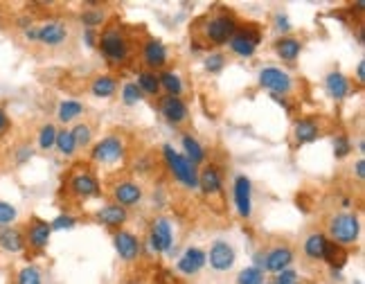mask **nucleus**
I'll return each mask as SVG.
<instances>
[{
    "mask_svg": "<svg viewBox=\"0 0 365 284\" xmlns=\"http://www.w3.org/2000/svg\"><path fill=\"white\" fill-rule=\"evenodd\" d=\"M352 172L357 174V179H359V181H363V179H365V158H363V156H359V160L354 162Z\"/></svg>",
    "mask_w": 365,
    "mask_h": 284,
    "instance_id": "3c124183",
    "label": "nucleus"
},
{
    "mask_svg": "<svg viewBox=\"0 0 365 284\" xmlns=\"http://www.w3.org/2000/svg\"><path fill=\"white\" fill-rule=\"evenodd\" d=\"M70 134L74 138V145H77V149H88L93 147V127L86 124V122H77L72 129Z\"/></svg>",
    "mask_w": 365,
    "mask_h": 284,
    "instance_id": "c9c22d12",
    "label": "nucleus"
},
{
    "mask_svg": "<svg viewBox=\"0 0 365 284\" xmlns=\"http://www.w3.org/2000/svg\"><path fill=\"white\" fill-rule=\"evenodd\" d=\"M158 111L165 117V122L171 127H182L190 120V108L182 97L174 95H163L158 100Z\"/></svg>",
    "mask_w": 365,
    "mask_h": 284,
    "instance_id": "4468645a",
    "label": "nucleus"
},
{
    "mask_svg": "<svg viewBox=\"0 0 365 284\" xmlns=\"http://www.w3.org/2000/svg\"><path fill=\"white\" fill-rule=\"evenodd\" d=\"M98 48L102 52V57L109 61L111 65H122L131 59L133 54V41L128 37V32L122 25H106L104 32H100Z\"/></svg>",
    "mask_w": 365,
    "mask_h": 284,
    "instance_id": "f257e3e1",
    "label": "nucleus"
},
{
    "mask_svg": "<svg viewBox=\"0 0 365 284\" xmlns=\"http://www.w3.org/2000/svg\"><path fill=\"white\" fill-rule=\"evenodd\" d=\"M12 129V117L5 111V106H0V138H5Z\"/></svg>",
    "mask_w": 365,
    "mask_h": 284,
    "instance_id": "de8ad7c7",
    "label": "nucleus"
},
{
    "mask_svg": "<svg viewBox=\"0 0 365 284\" xmlns=\"http://www.w3.org/2000/svg\"><path fill=\"white\" fill-rule=\"evenodd\" d=\"M180 147H182V156H185L194 167H199V165H203V162H206L208 151H206V147H203L201 142L194 136H192V134H182L180 136Z\"/></svg>",
    "mask_w": 365,
    "mask_h": 284,
    "instance_id": "a878e982",
    "label": "nucleus"
},
{
    "mask_svg": "<svg viewBox=\"0 0 365 284\" xmlns=\"http://www.w3.org/2000/svg\"><path fill=\"white\" fill-rule=\"evenodd\" d=\"M0 250L9 255H18L25 250V235L18 226H0Z\"/></svg>",
    "mask_w": 365,
    "mask_h": 284,
    "instance_id": "5701e85b",
    "label": "nucleus"
},
{
    "mask_svg": "<svg viewBox=\"0 0 365 284\" xmlns=\"http://www.w3.org/2000/svg\"><path fill=\"white\" fill-rule=\"evenodd\" d=\"M323 86H325V93L331 97V100H336V102H343L345 97L352 93V82L347 75H343L340 70H329L325 75V79H323Z\"/></svg>",
    "mask_w": 365,
    "mask_h": 284,
    "instance_id": "4be33fe9",
    "label": "nucleus"
},
{
    "mask_svg": "<svg viewBox=\"0 0 365 284\" xmlns=\"http://www.w3.org/2000/svg\"><path fill=\"white\" fill-rule=\"evenodd\" d=\"M140 59H142L145 70H152V72L163 70L169 61V50L160 39L147 37L140 46Z\"/></svg>",
    "mask_w": 365,
    "mask_h": 284,
    "instance_id": "ddd939ff",
    "label": "nucleus"
},
{
    "mask_svg": "<svg viewBox=\"0 0 365 284\" xmlns=\"http://www.w3.org/2000/svg\"><path fill=\"white\" fill-rule=\"evenodd\" d=\"M149 172H152V156L135 160V174H149Z\"/></svg>",
    "mask_w": 365,
    "mask_h": 284,
    "instance_id": "8fccbe9b",
    "label": "nucleus"
},
{
    "mask_svg": "<svg viewBox=\"0 0 365 284\" xmlns=\"http://www.w3.org/2000/svg\"><path fill=\"white\" fill-rule=\"evenodd\" d=\"M79 20L84 30H100L102 25H106L109 16H106V9L100 3H86V9L79 14Z\"/></svg>",
    "mask_w": 365,
    "mask_h": 284,
    "instance_id": "bb28decb",
    "label": "nucleus"
},
{
    "mask_svg": "<svg viewBox=\"0 0 365 284\" xmlns=\"http://www.w3.org/2000/svg\"><path fill=\"white\" fill-rule=\"evenodd\" d=\"M232 201L241 219H253V181L246 174H237L232 181Z\"/></svg>",
    "mask_w": 365,
    "mask_h": 284,
    "instance_id": "f8f14e48",
    "label": "nucleus"
},
{
    "mask_svg": "<svg viewBox=\"0 0 365 284\" xmlns=\"http://www.w3.org/2000/svg\"><path fill=\"white\" fill-rule=\"evenodd\" d=\"M340 203H343V207H350V205H352V201H350V199H343Z\"/></svg>",
    "mask_w": 365,
    "mask_h": 284,
    "instance_id": "6e6d98bb",
    "label": "nucleus"
},
{
    "mask_svg": "<svg viewBox=\"0 0 365 284\" xmlns=\"http://www.w3.org/2000/svg\"><path fill=\"white\" fill-rule=\"evenodd\" d=\"M320 138V127L316 120L311 117H300L293 124V140L298 147L309 145V142H316Z\"/></svg>",
    "mask_w": 365,
    "mask_h": 284,
    "instance_id": "393cba45",
    "label": "nucleus"
},
{
    "mask_svg": "<svg viewBox=\"0 0 365 284\" xmlns=\"http://www.w3.org/2000/svg\"><path fill=\"white\" fill-rule=\"evenodd\" d=\"M239 27V20L234 16L230 9L225 7H219L214 9V12L206 14L201 20V37L206 43H212V46H223V43H228L230 37L237 32Z\"/></svg>",
    "mask_w": 365,
    "mask_h": 284,
    "instance_id": "f03ea898",
    "label": "nucleus"
},
{
    "mask_svg": "<svg viewBox=\"0 0 365 284\" xmlns=\"http://www.w3.org/2000/svg\"><path fill=\"white\" fill-rule=\"evenodd\" d=\"M18 219V210L16 205L0 201V226H12Z\"/></svg>",
    "mask_w": 365,
    "mask_h": 284,
    "instance_id": "79ce46f5",
    "label": "nucleus"
},
{
    "mask_svg": "<svg viewBox=\"0 0 365 284\" xmlns=\"http://www.w3.org/2000/svg\"><path fill=\"white\" fill-rule=\"evenodd\" d=\"M57 127L52 124V122H46L41 129H39V134H36V145L41 151H50V149H55V142H57Z\"/></svg>",
    "mask_w": 365,
    "mask_h": 284,
    "instance_id": "f704fd0d",
    "label": "nucleus"
},
{
    "mask_svg": "<svg viewBox=\"0 0 365 284\" xmlns=\"http://www.w3.org/2000/svg\"><path fill=\"white\" fill-rule=\"evenodd\" d=\"M206 257L214 273H228L234 269V264H237V250H234L232 242H228V239H223V237L214 239Z\"/></svg>",
    "mask_w": 365,
    "mask_h": 284,
    "instance_id": "9d476101",
    "label": "nucleus"
},
{
    "mask_svg": "<svg viewBox=\"0 0 365 284\" xmlns=\"http://www.w3.org/2000/svg\"><path fill=\"white\" fill-rule=\"evenodd\" d=\"M325 244H327V237H325L323 233H311V235L305 239L303 250H305V255H307L309 259H314V262H323Z\"/></svg>",
    "mask_w": 365,
    "mask_h": 284,
    "instance_id": "2f4dec72",
    "label": "nucleus"
},
{
    "mask_svg": "<svg viewBox=\"0 0 365 284\" xmlns=\"http://www.w3.org/2000/svg\"><path fill=\"white\" fill-rule=\"evenodd\" d=\"M84 113H86V106L79 100H61L59 106H57V117H59V122H63V124L77 122Z\"/></svg>",
    "mask_w": 365,
    "mask_h": 284,
    "instance_id": "c85d7f7f",
    "label": "nucleus"
},
{
    "mask_svg": "<svg viewBox=\"0 0 365 284\" xmlns=\"http://www.w3.org/2000/svg\"><path fill=\"white\" fill-rule=\"evenodd\" d=\"M293 248L291 246H286V244H280V246H273V248H268L266 253H264V262H262V269L264 273H282L286 269H291L293 264Z\"/></svg>",
    "mask_w": 365,
    "mask_h": 284,
    "instance_id": "dca6fc26",
    "label": "nucleus"
},
{
    "mask_svg": "<svg viewBox=\"0 0 365 284\" xmlns=\"http://www.w3.org/2000/svg\"><path fill=\"white\" fill-rule=\"evenodd\" d=\"M273 30L280 32L282 37H286L288 32L293 30V23H291V18H288L286 12H275V14H273Z\"/></svg>",
    "mask_w": 365,
    "mask_h": 284,
    "instance_id": "37998d69",
    "label": "nucleus"
},
{
    "mask_svg": "<svg viewBox=\"0 0 365 284\" xmlns=\"http://www.w3.org/2000/svg\"><path fill=\"white\" fill-rule=\"evenodd\" d=\"M93 219L106 228H111V231H122V226L128 221V210L117 203H109L100 207V210L93 214Z\"/></svg>",
    "mask_w": 365,
    "mask_h": 284,
    "instance_id": "aec40b11",
    "label": "nucleus"
},
{
    "mask_svg": "<svg viewBox=\"0 0 365 284\" xmlns=\"http://www.w3.org/2000/svg\"><path fill=\"white\" fill-rule=\"evenodd\" d=\"M16 284H43V273L39 266L34 264H27L18 271V276H16Z\"/></svg>",
    "mask_w": 365,
    "mask_h": 284,
    "instance_id": "ea45409f",
    "label": "nucleus"
},
{
    "mask_svg": "<svg viewBox=\"0 0 365 284\" xmlns=\"http://www.w3.org/2000/svg\"><path fill=\"white\" fill-rule=\"evenodd\" d=\"M113 246H115L117 257H120L122 262H126V264H133V262L140 257V253H142L140 239H138V235L128 233V231H115Z\"/></svg>",
    "mask_w": 365,
    "mask_h": 284,
    "instance_id": "f3484780",
    "label": "nucleus"
},
{
    "mask_svg": "<svg viewBox=\"0 0 365 284\" xmlns=\"http://www.w3.org/2000/svg\"><path fill=\"white\" fill-rule=\"evenodd\" d=\"M160 151H163V160L171 176L180 185H185L187 190H199V167H194L185 156L178 154L174 145H163Z\"/></svg>",
    "mask_w": 365,
    "mask_h": 284,
    "instance_id": "20e7f679",
    "label": "nucleus"
},
{
    "mask_svg": "<svg viewBox=\"0 0 365 284\" xmlns=\"http://www.w3.org/2000/svg\"><path fill=\"white\" fill-rule=\"evenodd\" d=\"M260 46H262V30L255 25H239L228 41V50L239 59L255 57Z\"/></svg>",
    "mask_w": 365,
    "mask_h": 284,
    "instance_id": "0eeeda50",
    "label": "nucleus"
},
{
    "mask_svg": "<svg viewBox=\"0 0 365 284\" xmlns=\"http://www.w3.org/2000/svg\"><path fill=\"white\" fill-rule=\"evenodd\" d=\"M199 190L206 194V196H219L223 192V176H221V169L217 165H203L199 169Z\"/></svg>",
    "mask_w": 365,
    "mask_h": 284,
    "instance_id": "412c9836",
    "label": "nucleus"
},
{
    "mask_svg": "<svg viewBox=\"0 0 365 284\" xmlns=\"http://www.w3.org/2000/svg\"><path fill=\"white\" fill-rule=\"evenodd\" d=\"M147 244L149 250L156 255H174V226L167 219V217H156L152 221V228H149L147 235Z\"/></svg>",
    "mask_w": 365,
    "mask_h": 284,
    "instance_id": "423d86ee",
    "label": "nucleus"
},
{
    "mask_svg": "<svg viewBox=\"0 0 365 284\" xmlns=\"http://www.w3.org/2000/svg\"><path fill=\"white\" fill-rule=\"evenodd\" d=\"M323 262H327L331 271H343V269H345V264H347V250L327 239L325 253H323Z\"/></svg>",
    "mask_w": 365,
    "mask_h": 284,
    "instance_id": "c756f323",
    "label": "nucleus"
},
{
    "mask_svg": "<svg viewBox=\"0 0 365 284\" xmlns=\"http://www.w3.org/2000/svg\"><path fill=\"white\" fill-rule=\"evenodd\" d=\"M329 242H334L343 248L354 246L361 237V219L354 212H336L329 217L327 221Z\"/></svg>",
    "mask_w": 365,
    "mask_h": 284,
    "instance_id": "7ed1b4c3",
    "label": "nucleus"
},
{
    "mask_svg": "<svg viewBox=\"0 0 365 284\" xmlns=\"http://www.w3.org/2000/svg\"><path fill=\"white\" fill-rule=\"evenodd\" d=\"M98 39H100V30H84V43L88 48H98Z\"/></svg>",
    "mask_w": 365,
    "mask_h": 284,
    "instance_id": "09e8293b",
    "label": "nucleus"
},
{
    "mask_svg": "<svg viewBox=\"0 0 365 284\" xmlns=\"http://www.w3.org/2000/svg\"><path fill=\"white\" fill-rule=\"evenodd\" d=\"M55 149L63 158H72L77 154V145H74V138L70 134V129H59L57 131V142H55Z\"/></svg>",
    "mask_w": 365,
    "mask_h": 284,
    "instance_id": "72a5a7b5",
    "label": "nucleus"
},
{
    "mask_svg": "<svg viewBox=\"0 0 365 284\" xmlns=\"http://www.w3.org/2000/svg\"><path fill=\"white\" fill-rule=\"evenodd\" d=\"M158 82H160V91H165L167 95H174L180 97L182 91H185V84H182V77L174 70H163L158 75Z\"/></svg>",
    "mask_w": 365,
    "mask_h": 284,
    "instance_id": "7c9ffc66",
    "label": "nucleus"
},
{
    "mask_svg": "<svg viewBox=\"0 0 365 284\" xmlns=\"http://www.w3.org/2000/svg\"><path fill=\"white\" fill-rule=\"evenodd\" d=\"M74 226H77V219H74L72 214H66V212L59 214L57 219H52V221H50L52 233H55V231H72Z\"/></svg>",
    "mask_w": 365,
    "mask_h": 284,
    "instance_id": "a18cd8bd",
    "label": "nucleus"
},
{
    "mask_svg": "<svg viewBox=\"0 0 365 284\" xmlns=\"http://www.w3.org/2000/svg\"><path fill=\"white\" fill-rule=\"evenodd\" d=\"M234 282L237 284H266L268 280H266V273L262 269H257V266L251 264V266H246V269L239 271V276Z\"/></svg>",
    "mask_w": 365,
    "mask_h": 284,
    "instance_id": "4c0bfd02",
    "label": "nucleus"
},
{
    "mask_svg": "<svg viewBox=\"0 0 365 284\" xmlns=\"http://www.w3.org/2000/svg\"><path fill=\"white\" fill-rule=\"evenodd\" d=\"M363 151H365V140L361 138V140H359V154H363Z\"/></svg>",
    "mask_w": 365,
    "mask_h": 284,
    "instance_id": "5fc2aeb1",
    "label": "nucleus"
},
{
    "mask_svg": "<svg viewBox=\"0 0 365 284\" xmlns=\"http://www.w3.org/2000/svg\"><path fill=\"white\" fill-rule=\"evenodd\" d=\"M357 82L359 84L365 82V61H359V65H357Z\"/></svg>",
    "mask_w": 365,
    "mask_h": 284,
    "instance_id": "864d4df0",
    "label": "nucleus"
},
{
    "mask_svg": "<svg viewBox=\"0 0 365 284\" xmlns=\"http://www.w3.org/2000/svg\"><path fill=\"white\" fill-rule=\"evenodd\" d=\"M135 86L142 91V95H160V82H158V75L152 72V70H140L138 72V79H135Z\"/></svg>",
    "mask_w": 365,
    "mask_h": 284,
    "instance_id": "473e14b6",
    "label": "nucleus"
},
{
    "mask_svg": "<svg viewBox=\"0 0 365 284\" xmlns=\"http://www.w3.org/2000/svg\"><path fill=\"white\" fill-rule=\"evenodd\" d=\"M34 158V147L27 145V142H23V145H18L14 149V162L20 167V165H27V162Z\"/></svg>",
    "mask_w": 365,
    "mask_h": 284,
    "instance_id": "c03bdc74",
    "label": "nucleus"
},
{
    "mask_svg": "<svg viewBox=\"0 0 365 284\" xmlns=\"http://www.w3.org/2000/svg\"><path fill=\"white\" fill-rule=\"evenodd\" d=\"M120 100H122L124 106L131 108V106L140 104V102L145 100V95H142V91L135 86V82H124L122 89H120Z\"/></svg>",
    "mask_w": 365,
    "mask_h": 284,
    "instance_id": "e433bc0d",
    "label": "nucleus"
},
{
    "mask_svg": "<svg viewBox=\"0 0 365 284\" xmlns=\"http://www.w3.org/2000/svg\"><path fill=\"white\" fill-rule=\"evenodd\" d=\"M273 100H275L277 104H280V106L284 108V111L291 113V104H288V97H277V95H273Z\"/></svg>",
    "mask_w": 365,
    "mask_h": 284,
    "instance_id": "603ef678",
    "label": "nucleus"
},
{
    "mask_svg": "<svg viewBox=\"0 0 365 284\" xmlns=\"http://www.w3.org/2000/svg\"><path fill=\"white\" fill-rule=\"evenodd\" d=\"M25 248H32L41 253V250H46L48 244H50V237H52V228L48 221L39 219V217H32L29 224L25 226Z\"/></svg>",
    "mask_w": 365,
    "mask_h": 284,
    "instance_id": "2eb2a0df",
    "label": "nucleus"
},
{
    "mask_svg": "<svg viewBox=\"0 0 365 284\" xmlns=\"http://www.w3.org/2000/svg\"><path fill=\"white\" fill-rule=\"evenodd\" d=\"M303 48H305V43L300 41L298 37H291V34L280 37L273 43V50L277 54V59H282L284 63H296L300 59V54H303Z\"/></svg>",
    "mask_w": 365,
    "mask_h": 284,
    "instance_id": "b1692460",
    "label": "nucleus"
},
{
    "mask_svg": "<svg viewBox=\"0 0 365 284\" xmlns=\"http://www.w3.org/2000/svg\"><path fill=\"white\" fill-rule=\"evenodd\" d=\"M350 154H352V140H350V136L347 134L334 136V156L338 160H343V158H347Z\"/></svg>",
    "mask_w": 365,
    "mask_h": 284,
    "instance_id": "a19ab883",
    "label": "nucleus"
},
{
    "mask_svg": "<svg viewBox=\"0 0 365 284\" xmlns=\"http://www.w3.org/2000/svg\"><path fill=\"white\" fill-rule=\"evenodd\" d=\"M273 284H303V276L296 269H286L282 273H277Z\"/></svg>",
    "mask_w": 365,
    "mask_h": 284,
    "instance_id": "49530a36",
    "label": "nucleus"
},
{
    "mask_svg": "<svg viewBox=\"0 0 365 284\" xmlns=\"http://www.w3.org/2000/svg\"><path fill=\"white\" fill-rule=\"evenodd\" d=\"M117 89H120V82L113 75H98L91 82V95L98 97V100H109L117 93Z\"/></svg>",
    "mask_w": 365,
    "mask_h": 284,
    "instance_id": "cd10ccee",
    "label": "nucleus"
},
{
    "mask_svg": "<svg viewBox=\"0 0 365 284\" xmlns=\"http://www.w3.org/2000/svg\"><path fill=\"white\" fill-rule=\"evenodd\" d=\"M225 63H228V57H225L223 52L214 50V52H208L206 59H203V68H206L210 75H217L225 68Z\"/></svg>",
    "mask_w": 365,
    "mask_h": 284,
    "instance_id": "58836bf2",
    "label": "nucleus"
},
{
    "mask_svg": "<svg viewBox=\"0 0 365 284\" xmlns=\"http://www.w3.org/2000/svg\"><path fill=\"white\" fill-rule=\"evenodd\" d=\"M126 156V142L122 136L117 134H109L104 136L102 140H98L95 145L91 147V160L98 162V165H115Z\"/></svg>",
    "mask_w": 365,
    "mask_h": 284,
    "instance_id": "39448f33",
    "label": "nucleus"
},
{
    "mask_svg": "<svg viewBox=\"0 0 365 284\" xmlns=\"http://www.w3.org/2000/svg\"><path fill=\"white\" fill-rule=\"evenodd\" d=\"M257 82H260L262 89L277 97H288L296 89V79L286 70L277 68V65H264L260 75H257Z\"/></svg>",
    "mask_w": 365,
    "mask_h": 284,
    "instance_id": "6e6552de",
    "label": "nucleus"
},
{
    "mask_svg": "<svg viewBox=\"0 0 365 284\" xmlns=\"http://www.w3.org/2000/svg\"><path fill=\"white\" fill-rule=\"evenodd\" d=\"M208 266V257H206V250L199 248V246H190L185 248V253H182L176 262V271L182 273V276L187 278H194L199 273Z\"/></svg>",
    "mask_w": 365,
    "mask_h": 284,
    "instance_id": "6ab92c4d",
    "label": "nucleus"
},
{
    "mask_svg": "<svg viewBox=\"0 0 365 284\" xmlns=\"http://www.w3.org/2000/svg\"><path fill=\"white\" fill-rule=\"evenodd\" d=\"M70 39V25L61 18H48L36 25V43L46 48H59Z\"/></svg>",
    "mask_w": 365,
    "mask_h": 284,
    "instance_id": "9b49d317",
    "label": "nucleus"
},
{
    "mask_svg": "<svg viewBox=\"0 0 365 284\" xmlns=\"http://www.w3.org/2000/svg\"><path fill=\"white\" fill-rule=\"evenodd\" d=\"M113 203L117 205H122V207H133V205H140L142 199H145V188L140 183H135V181H120V183H115L113 185Z\"/></svg>",
    "mask_w": 365,
    "mask_h": 284,
    "instance_id": "a211bd4d",
    "label": "nucleus"
},
{
    "mask_svg": "<svg viewBox=\"0 0 365 284\" xmlns=\"http://www.w3.org/2000/svg\"><path fill=\"white\" fill-rule=\"evenodd\" d=\"M68 194L79 201H88L102 194V185L91 169H72L68 179Z\"/></svg>",
    "mask_w": 365,
    "mask_h": 284,
    "instance_id": "1a4fd4ad",
    "label": "nucleus"
}]
</instances>
